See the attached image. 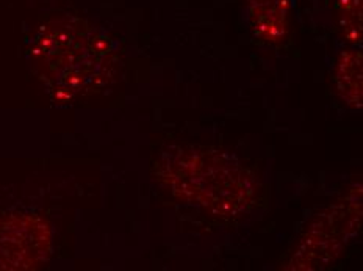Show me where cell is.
Wrapping results in <instances>:
<instances>
[{
	"label": "cell",
	"instance_id": "cell-1",
	"mask_svg": "<svg viewBox=\"0 0 363 271\" xmlns=\"http://www.w3.org/2000/svg\"><path fill=\"white\" fill-rule=\"evenodd\" d=\"M169 154L172 159L160 163L168 170L163 176L182 198L227 216L241 212L251 202V177L232 157L198 149H177Z\"/></svg>",
	"mask_w": 363,
	"mask_h": 271
},
{
	"label": "cell",
	"instance_id": "cell-2",
	"mask_svg": "<svg viewBox=\"0 0 363 271\" xmlns=\"http://www.w3.org/2000/svg\"><path fill=\"white\" fill-rule=\"evenodd\" d=\"M33 54L48 67L57 87L80 92L101 75L110 55L108 38L83 21L62 19L43 28Z\"/></svg>",
	"mask_w": 363,
	"mask_h": 271
},
{
	"label": "cell",
	"instance_id": "cell-3",
	"mask_svg": "<svg viewBox=\"0 0 363 271\" xmlns=\"http://www.w3.org/2000/svg\"><path fill=\"white\" fill-rule=\"evenodd\" d=\"M249 21L262 40L281 41L286 30V0H251Z\"/></svg>",
	"mask_w": 363,
	"mask_h": 271
},
{
	"label": "cell",
	"instance_id": "cell-4",
	"mask_svg": "<svg viewBox=\"0 0 363 271\" xmlns=\"http://www.w3.org/2000/svg\"><path fill=\"white\" fill-rule=\"evenodd\" d=\"M335 84L346 104L354 109L362 104V55L360 52L346 50L335 67Z\"/></svg>",
	"mask_w": 363,
	"mask_h": 271
},
{
	"label": "cell",
	"instance_id": "cell-5",
	"mask_svg": "<svg viewBox=\"0 0 363 271\" xmlns=\"http://www.w3.org/2000/svg\"><path fill=\"white\" fill-rule=\"evenodd\" d=\"M340 26L345 30L347 41L360 43L362 38V0H337Z\"/></svg>",
	"mask_w": 363,
	"mask_h": 271
}]
</instances>
